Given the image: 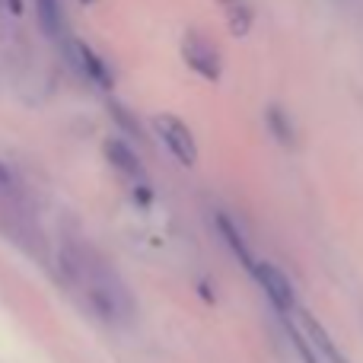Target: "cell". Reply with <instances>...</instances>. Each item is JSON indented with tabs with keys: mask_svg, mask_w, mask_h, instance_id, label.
I'll return each instance as SVG.
<instances>
[{
	"mask_svg": "<svg viewBox=\"0 0 363 363\" xmlns=\"http://www.w3.org/2000/svg\"><path fill=\"white\" fill-rule=\"evenodd\" d=\"M106 157H108V163L115 166V172H121V176L131 182V185H144V179H147L144 163H140V157L125 144V140H108V144H106Z\"/></svg>",
	"mask_w": 363,
	"mask_h": 363,
	"instance_id": "8992f818",
	"label": "cell"
},
{
	"mask_svg": "<svg viewBox=\"0 0 363 363\" xmlns=\"http://www.w3.org/2000/svg\"><path fill=\"white\" fill-rule=\"evenodd\" d=\"M182 57H185V64L194 70V74L207 77V80H217L220 77V55L207 38L194 35V32L185 35V42H182Z\"/></svg>",
	"mask_w": 363,
	"mask_h": 363,
	"instance_id": "5b68a950",
	"label": "cell"
},
{
	"mask_svg": "<svg viewBox=\"0 0 363 363\" xmlns=\"http://www.w3.org/2000/svg\"><path fill=\"white\" fill-rule=\"evenodd\" d=\"M61 271H64V281L74 287V294L80 296L83 306L96 319L108 322V325L131 322V315H134L131 290L125 287V281L115 277V271L99 255H89V252L77 249V245H64Z\"/></svg>",
	"mask_w": 363,
	"mask_h": 363,
	"instance_id": "6da1fadb",
	"label": "cell"
},
{
	"mask_svg": "<svg viewBox=\"0 0 363 363\" xmlns=\"http://www.w3.org/2000/svg\"><path fill=\"white\" fill-rule=\"evenodd\" d=\"M35 13L45 35L55 38V42H67V23H64L61 0H35Z\"/></svg>",
	"mask_w": 363,
	"mask_h": 363,
	"instance_id": "52a82bcc",
	"label": "cell"
},
{
	"mask_svg": "<svg viewBox=\"0 0 363 363\" xmlns=\"http://www.w3.org/2000/svg\"><path fill=\"white\" fill-rule=\"evenodd\" d=\"M252 277H255L258 287L264 290V296L274 303V309H281L284 315H287L290 309L296 306L294 287H290L287 274H284L281 268H274V264H268V262H255V268H252Z\"/></svg>",
	"mask_w": 363,
	"mask_h": 363,
	"instance_id": "3957f363",
	"label": "cell"
},
{
	"mask_svg": "<svg viewBox=\"0 0 363 363\" xmlns=\"http://www.w3.org/2000/svg\"><path fill=\"white\" fill-rule=\"evenodd\" d=\"M300 319H303V328H306V335H309V341H313L315 347H319V354H325L332 363H345V357L338 354V347L332 345V338H328L325 332H322V325L315 319H309L306 313H300Z\"/></svg>",
	"mask_w": 363,
	"mask_h": 363,
	"instance_id": "9c48e42d",
	"label": "cell"
},
{
	"mask_svg": "<svg viewBox=\"0 0 363 363\" xmlns=\"http://www.w3.org/2000/svg\"><path fill=\"white\" fill-rule=\"evenodd\" d=\"M83 4H89V0H83Z\"/></svg>",
	"mask_w": 363,
	"mask_h": 363,
	"instance_id": "4fadbf2b",
	"label": "cell"
},
{
	"mask_svg": "<svg viewBox=\"0 0 363 363\" xmlns=\"http://www.w3.org/2000/svg\"><path fill=\"white\" fill-rule=\"evenodd\" d=\"M6 4H10L13 13H23V4H19V0H6Z\"/></svg>",
	"mask_w": 363,
	"mask_h": 363,
	"instance_id": "7c38bea8",
	"label": "cell"
},
{
	"mask_svg": "<svg viewBox=\"0 0 363 363\" xmlns=\"http://www.w3.org/2000/svg\"><path fill=\"white\" fill-rule=\"evenodd\" d=\"M213 223H217V233H220V236H223V242H226V245H230V249H233V255H236L239 262H242V264H245V268H249V271L255 268V262H258V258H255V255H252V252H249V245H245L242 233L236 230V223H233V220L226 217V213H217V217H213Z\"/></svg>",
	"mask_w": 363,
	"mask_h": 363,
	"instance_id": "ba28073f",
	"label": "cell"
},
{
	"mask_svg": "<svg viewBox=\"0 0 363 363\" xmlns=\"http://www.w3.org/2000/svg\"><path fill=\"white\" fill-rule=\"evenodd\" d=\"M157 134L163 140V147L172 153V160H179L185 169H191L198 163V144H194L191 131L185 128V121L176 115H160L157 118Z\"/></svg>",
	"mask_w": 363,
	"mask_h": 363,
	"instance_id": "7a4b0ae2",
	"label": "cell"
},
{
	"mask_svg": "<svg viewBox=\"0 0 363 363\" xmlns=\"http://www.w3.org/2000/svg\"><path fill=\"white\" fill-rule=\"evenodd\" d=\"M0 198L4 201H23V182L0 160Z\"/></svg>",
	"mask_w": 363,
	"mask_h": 363,
	"instance_id": "30bf717a",
	"label": "cell"
},
{
	"mask_svg": "<svg viewBox=\"0 0 363 363\" xmlns=\"http://www.w3.org/2000/svg\"><path fill=\"white\" fill-rule=\"evenodd\" d=\"M64 48H67L70 64H74V67L80 70L86 80H93L96 86H112V74H108L106 61H102V57L96 55L86 42H80V38H67V42H64Z\"/></svg>",
	"mask_w": 363,
	"mask_h": 363,
	"instance_id": "277c9868",
	"label": "cell"
},
{
	"mask_svg": "<svg viewBox=\"0 0 363 363\" xmlns=\"http://www.w3.org/2000/svg\"><path fill=\"white\" fill-rule=\"evenodd\" d=\"M226 13H230V26H233V32H236V35H245V32H249V26H252V13H249V6H245L242 0H226Z\"/></svg>",
	"mask_w": 363,
	"mask_h": 363,
	"instance_id": "8fae6325",
	"label": "cell"
}]
</instances>
